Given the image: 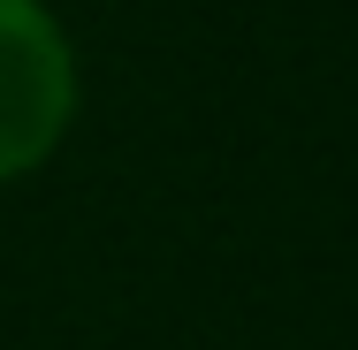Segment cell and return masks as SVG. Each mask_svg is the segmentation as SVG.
<instances>
[{"mask_svg": "<svg viewBox=\"0 0 358 350\" xmlns=\"http://www.w3.org/2000/svg\"><path fill=\"white\" fill-rule=\"evenodd\" d=\"M76 99L69 46L31 0H0V175L31 168L62 138Z\"/></svg>", "mask_w": 358, "mask_h": 350, "instance_id": "obj_1", "label": "cell"}]
</instances>
